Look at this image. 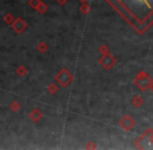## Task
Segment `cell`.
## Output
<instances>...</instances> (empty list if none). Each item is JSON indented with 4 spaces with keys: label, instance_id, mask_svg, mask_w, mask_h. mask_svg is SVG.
Instances as JSON below:
<instances>
[{
    "label": "cell",
    "instance_id": "obj_1",
    "mask_svg": "<svg viewBox=\"0 0 153 150\" xmlns=\"http://www.w3.org/2000/svg\"><path fill=\"white\" fill-rule=\"evenodd\" d=\"M134 29L143 33L153 24V0H106Z\"/></svg>",
    "mask_w": 153,
    "mask_h": 150
}]
</instances>
